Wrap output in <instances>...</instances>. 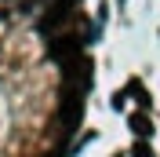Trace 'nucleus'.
Segmentation results:
<instances>
[{"instance_id": "nucleus-1", "label": "nucleus", "mask_w": 160, "mask_h": 157, "mask_svg": "<svg viewBox=\"0 0 160 157\" xmlns=\"http://www.w3.org/2000/svg\"><path fill=\"white\" fill-rule=\"evenodd\" d=\"M80 0H48V11L40 15V33H55L77 15Z\"/></svg>"}, {"instance_id": "nucleus-2", "label": "nucleus", "mask_w": 160, "mask_h": 157, "mask_svg": "<svg viewBox=\"0 0 160 157\" xmlns=\"http://www.w3.org/2000/svg\"><path fill=\"white\" fill-rule=\"evenodd\" d=\"M84 44H88V40L80 37V33H62V37H55V40L48 44V51H51V59L69 62V59H77L80 51H84Z\"/></svg>"}, {"instance_id": "nucleus-3", "label": "nucleus", "mask_w": 160, "mask_h": 157, "mask_svg": "<svg viewBox=\"0 0 160 157\" xmlns=\"http://www.w3.org/2000/svg\"><path fill=\"white\" fill-rule=\"evenodd\" d=\"M62 121H66V128H80V121H84V91L80 88H66V95H62Z\"/></svg>"}, {"instance_id": "nucleus-4", "label": "nucleus", "mask_w": 160, "mask_h": 157, "mask_svg": "<svg viewBox=\"0 0 160 157\" xmlns=\"http://www.w3.org/2000/svg\"><path fill=\"white\" fill-rule=\"evenodd\" d=\"M91 84V62L84 59V55H77V59L66 62V88H80V91H88Z\"/></svg>"}, {"instance_id": "nucleus-5", "label": "nucleus", "mask_w": 160, "mask_h": 157, "mask_svg": "<svg viewBox=\"0 0 160 157\" xmlns=\"http://www.w3.org/2000/svg\"><path fill=\"white\" fill-rule=\"evenodd\" d=\"M131 132H135V139H149L153 135V124L146 113H131Z\"/></svg>"}, {"instance_id": "nucleus-6", "label": "nucleus", "mask_w": 160, "mask_h": 157, "mask_svg": "<svg viewBox=\"0 0 160 157\" xmlns=\"http://www.w3.org/2000/svg\"><path fill=\"white\" fill-rule=\"evenodd\" d=\"M128 95H135L138 106H149V91L142 88V80H131V84H128Z\"/></svg>"}, {"instance_id": "nucleus-7", "label": "nucleus", "mask_w": 160, "mask_h": 157, "mask_svg": "<svg viewBox=\"0 0 160 157\" xmlns=\"http://www.w3.org/2000/svg\"><path fill=\"white\" fill-rule=\"evenodd\" d=\"M131 157H153V150L146 146V139H138V143L131 146Z\"/></svg>"}]
</instances>
